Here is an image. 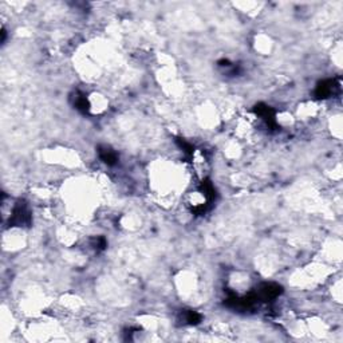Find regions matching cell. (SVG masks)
I'll use <instances>...</instances> for the list:
<instances>
[{"mask_svg":"<svg viewBox=\"0 0 343 343\" xmlns=\"http://www.w3.org/2000/svg\"><path fill=\"white\" fill-rule=\"evenodd\" d=\"M283 292V288L282 286L276 283H263L260 284L257 290L255 291V295L259 302H269V300H273L279 296L280 294Z\"/></svg>","mask_w":343,"mask_h":343,"instance_id":"1","label":"cell"},{"mask_svg":"<svg viewBox=\"0 0 343 343\" xmlns=\"http://www.w3.org/2000/svg\"><path fill=\"white\" fill-rule=\"evenodd\" d=\"M10 223H11L12 225H18V227H23V225H27V227H28V225H30L31 213L24 202H19V204H16V207L14 208V211H12Z\"/></svg>","mask_w":343,"mask_h":343,"instance_id":"2","label":"cell"},{"mask_svg":"<svg viewBox=\"0 0 343 343\" xmlns=\"http://www.w3.org/2000/svg\"><path fill=\"white\" fill-rule=\"evenodd\" d=\"M339 86L338 83L334 81V79H326L323 82H321L317 86V90H315V95L321 99H326V98H330L331 95L338 91Z\"/></svg>","mask_w":343,"mask_h":343,"instance_id":"3","label":"cell"},{"mask_svg":"<svg viewBox=\"0 0 343 343\" xmlns=\"http://www.w3.org/2000/svg\"><path fill=\"white\" fill-rule=\"evenodd\" d=\"M255 112L259 117H260L261 120H264L265 123H267V126L273 129L276 126V121H275V113L269 106L264 104H259L255 106Z\"/></svg>","mask_w":343,"mask_h":343,"instance_id":"4","label":"cell"},{"mask_svg":"<svg viewBox=\"0 0 343 343\" xmlns=\"http://www.w3.org/2000/svg\"><path fill=\"white\" fill-rule=\"evenodd\" d=\"M98 154H99V158L109 166H113V165H116L118 162L117 153L110 148H108V146H99L98 148Z\"/></svg>","mask_w":343,"mask_h":343,"instance_id":"5","label":"cell"},{"mask_svg":"<svg viewBox=\"0 0 343 343\" xmlns=\"http://www.w3.org/2000/svg\"><path fill=\"white\" fill-rule=\"evenodd\" d=\"M73 99H74V108L77 110L82 113L89 112V101H87V98L82 93H75Z\"/></svg>","mask_w":343,"mask_h":343,"instance_id":"6","label":"cell"},{"mask_svg":"<svg viewBox=\"0 0 343 343\" xmlns=\"http://www.w3.org/2000/svg\"><path fill=\"white\" fill-rule=\"evenodd\" d=\"M185 321H187V323H189V325H197L198 322L201 321V315L196 313V311L189 310V311H187V314H185Z\"/></svg>","mask_w":343,"mask_h":343,"instance_id":"7","label":"cell"}]
</instances>
